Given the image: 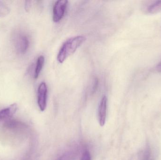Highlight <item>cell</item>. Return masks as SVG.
Segmentation results:
<instances>
[{"label": "cell", "mask_w": 161, "mask_h": 160, "mask_svg": "<svg viewBox=\"0 0 161 160\" xmlns=\"http://www.w3.org/2000/svg\"><path fill=\"white\" fill-rule=\"evenodd\" d=\"M85 40L86 38L82 35L76 36L67 39L62 44L58 51V61L60 64L63 63L77 50Z\"/></svg>", "instance_id": "cell-1"}, {"label": "cell", "mask_w": 161, "mask_h": 160, "mask_svg": "<svg viewBox=\"0 0 161 160\" xmlns=\"http://www.w3.org/2000/svg\"><path fill=\"white\" fill-rule=\"evenodd\" d=\"M68 1L59 0L55 2L53 8V20L54 22L60 21L65 16Z\"/></svg>", "instance_id": "cell-2"}, {"label": "cell", "mask_w": 161, "mask_h": 160, "mask_svg": "<svg viewBox=\"0 0 161 160\" xmlns=\"http://www.w3.org/2000/svg\"><path fill=\"white\" fill-rule=\"evenodd\" d=\"M48 88L45 82H42L39 85L37 92V102L42 111H45L47 106Z\"/></svg>", "instance_id": "cell-3"}, {"label": "cell", "mask_w": 161, "mask_h": 160, "mask_svg": "<svg viewBox=\"0 0 161 160\" xmlns=\"http://www.w3.org/2000/svg\"><path fill=\"white\" fill-rule=\"evenodd\" d=\"M107 105L108 99L106 96H104L101 99L98 109V122L101 126H104L106 123Z\"/></svg>", "instance_id": "cell-4"}, {"label": "cell", "mask_w": 161, "mask_h": 160, "mask_svg": "<svg viewBox=\"0 0 161 160\" xmlns=\"http://www.w3.org/2000/svg\"><path fill=\"white\" fill-rule=\"evenodd\" d=\"M29 41L25 35H20L16 40V47L18 52L25 54L29 48Z\"/></svg>", "instance_id": "cell-5"}, {"label": "cell", "mask_w": 161, "mask_h": 160, "mask_svg": "<svg viewBox=\"0 0 161 160\" xmlns=\"http://www.w3.org/2000/svg\"><path fill=\"white\" fill-rule=\"evenodd\" d=\"M18 109L17 104L14 103L8 108L0 111V122L11 118Z\"/></svg>", "instance_id": "cell-6"}, {"label": "cell", "mask_w": 161, "mask_h": 160, "mask_svg": "<svg viewBox=\"0 0 161 160\" xmlns=\"http://www.w3.org/2000/svg\"><path fill=\"white\" fill-rule=\"evenodd\" d=\"M44 62H45V59L43 55L39 56L37 60L36 68H35V74H34V78L35 79H37L39 76L40 74L44 65Z\"/></svg>", "instance_id": "cell-7"}, {"label": "cell", "mask_w": 161, "mask_h": 160, "mask_svg": "<svg viewBox=\"0 0 161 160\" xmlns=\"http://www.w3.org/2000/svg\"><path fill=\"white\" fill-rule=\"evenodd\" d=\"M161 11V0L154 2L149 5L147 8V12L149 14H156Z\"/></svg>", "instance_id": "cell-8"}, {"label": "cell", "mask_w": 161, "mask_h": 160, "mask_svg": "<svg viewBox=\"0 0 161 160\" xmlns=\"http://www.w3.org/2000/svg\"><path fill=\"white\" fill-rule=\"evenodd\" d=\"M9 8L0 1V17H4L9 14Z\"/></svg>", "instance_id": "cell-9"}, {"label": "cell", "mask_w": 161, "mask_h": 160, "mask_svg": "<svg viewBox=\"0 0 161 160\" xmlns=\"http://www.w3.org/2000/svg\"><path fill=\"white\" fill-rule=\"evenodd\" d=\"M80 160H92L91 155L89 151L85 150L81 155Z\"/></svg>", "instance_id": "cell-10"}, {"label": "cell", "mask_w": 161, "mask_h": 160, "mask_svg": "<svg viewBox=\"0 0 161 160\" xmlns=\"http://www.w3.org/2000/svg\"><path fill=\"white\" fill-rule=\"evenodd\" d=\"M72 154L70 153H66L62 155L58 160H72Z\"/></svg>", "instance_id": "cell-11"}, {"label": "cell", "mask_w": 161, "mask_h": 160, "mask_svg": "<svg viewBox=\"0 0 161 160\" xmlns=\"http://www.w3.org/2000/svg\"><path fill=\"white\" fill-rule=\"evenodd\" d=\"M94 83L93 84L92 86V92H94L95 90H97V88L98 87V81L97 79H95L94 81Z\"/></svg>", "instance_id": "cell-12"}, {"label": "cell", "mask_w": 161, "mask_h": 160, "mask_svg": "<svg viewBox=\"0 0 161 160\" xmlns=\"http://www.w3.org/2000/svg\"><path fill=\"white\" fill-rule=\"evenodd\" d=\"M156 70L158 72H161V62L157 65Z\"/></svg>", "instance_id": "cell-13"}]
</instances>
